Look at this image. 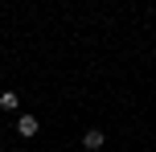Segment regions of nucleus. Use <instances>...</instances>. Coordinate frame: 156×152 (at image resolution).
<instances>
[{
    "label": "nucleus",
    "mask_w": 156,
    "mask_h": 152,
    "mask_svg": "<svg viewBox=\"0 0 156 152\" xmlns=\"http://www.w3.org/2000/svg\"><path fill=\"white\" fill-rule=\"evenodd\" d=\"M103 144H107V136H103V132H94V128L82 132V148H86V152H94V148H103Z\"/></svg>",
    "instance_id": "nucleus-1"
},
{
    "label": "nucleus",
    "mask_w": 156,
    "mask_h": 152,
    "mask_svg": "<svg viewBox=\"0 0 156 152\" xmlns=\"http://www.w3.org/2000/svg\"><path fill=\"white\" fill-rule=\"evenodd\" d=\"M16 132H21L25 140H29V136H37V115H21V119H16Z\"/></svg>",
    "instance_id": "nucleus-2"
},
{
    "label": "nucleus",
    "mask_w": 156,
    "mask_h": 152,
    "mask_svg": "<svg viewBox=\"0 0 156 152\" xmlns=\"http://www.w3.org/2000/svg\"><path fill=\"white\" fill-rule=\"evenodd\" d=\"M0 107H4V111H16V107H21V95H16V90H4V95H0Z\"/></svg>",
    "instance_id": "nucleus-3"
}]
</instances>
